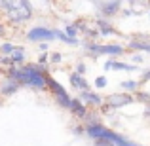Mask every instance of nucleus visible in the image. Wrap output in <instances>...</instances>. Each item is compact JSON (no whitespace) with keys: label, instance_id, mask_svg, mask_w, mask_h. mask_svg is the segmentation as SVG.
Returning <instances> with one entry per match:
<instances>
[{"label":"nucleus","instance_id":"obj_38","mask_svg":"<svg viewBox=\"0 0 150 146\" xmlns=\"http://www.w3.org/2000/svg\"><path fill=\"white\" fill-rule=\"evenodd\" d=\"M0 59H2V53H0Z\"/></svg>","mask_w":150,"mask_h":146},{"label":"nucleus","instance_id":"obj_23","mask_svg":"<svg viewBox=\"0 0 150 146\" xmlns=\"http://www.w3.org/2000/svg\"><path fill=\"white\" fill-rule=\"evenodd\" d=\"M78 30L80 29H78L76 25H67L65 27V32L69 34V36H72V38H78Z\"/></svg>","mask_w":150,"mask_h":146},{"label":"nucleus","instance_id":"obj_14","mask_svg":"<svg viewBox=\"0 0 150 146\" xmlns=\"http://www.w3.org/2000/svg\"><path fill=\"white\" fill-rule=\"evenodd\" d=\"M120 87L122 91H127V93H135L141 89V82L137 80H125V82H120Z\"/></svg>","mask_w":150,"mask_h":146},{"label":"nucleus","instance_id":"obj_37","mask_svg":"<svg viewBox=\"0 0 150 146\" xmlns=\"http://www.w3.org/2000/svg\"><path fill=\"white\" fill-rule=\"evenodd\" d=\"M4 34H6V27L0 23V36H4Z\"/></svg>","mask_w":150,"mask_h":146},{"label":"nucleus","instance_id":"obj_24","mask_svg":"<svg viewBox=\"0 0 150 146\" xmlns=\"http://www.w3.org/2000/svg\"><path fill=\"white\" fill-rule=\"evenodd\" d=\"M93 146H116V144L110 139H95L93 140Z\"/></svg>","mask_w":150,"mask_h":146},{"label":"nucleus","instance_id":"obj_3","mask_svg":"<svg viewBox=\"0 0 150 146\" xmlns=\"http://www.w3.org/2000/svg\"><path fill=\"white\" fill-rule=\"evenodd\" d=\"M91 4L95 6L99 17L110 19V17H114V15L120 13L124 0H91Z\"/></svg>","mask_w":150,"mask_h":146},{"label":"nucleus","instance_id":"obj_12","mask_svg":"<svg viewBox=\"0 0 150 146\" xmlns=\"http://www.w3.org/2000/svg\"><path fill=\"white\" fill-rule=\"evenodd\" d=\"M108 139H110V140H114V144H116V146H141V144L133 142V140L125 139V137H124V135H120V133L112 131V129H110V135H108Z\"/></svg>","mask_w":150,"mask_h":146},{"label":"nucleus","instance_id":"obj_11","mask_svg":"<svg viewBox=\"0 0 150 146\" xmlns=\"http://www.w3.org/2000/svg\"><path fill=\"white\" fill-rule=\"evenodd\" d=\"M112 70H122V72H143L139 68V65H127V63H122V61H116L112 59Z\"/></svg>","mask_w":150,"mask_h":146},{"label":"nucleus","instance_id":"obj_22","mask_svg":"<svg viewBox=\"0 0 150 146\" xmlns=\"http://www.w3.org/2000/svg\"><path fill=\"white\" fill-rule=\"evenodd\" d=\"M93 85H95L97 89H105L106 85H108V78L106 76H97L95 82H93Z\"/></svg>","mask_w":150,"mask_h":146},{"label":"nucleus","instance_id":"obj_13","mask_svg":"<svg viewBox=\"0 0 150 146\" xmlns=\"http://www.w3.org/2000/svg\"><path fill=\"white\" fill-rule=\"evenodd\" d=\"M127 49H135V51H144V53H150V42H143V40H129L127 42Z\"/></svg>","mask_w":150,"mask_h":146},{"label":"nucleus","instance_id":"obj_40","mask_svg":"<svg viewBox=\"0 0 150 146\" xmlns=\"http://www.w3.org/2000/svg\"><path fill=\"white\" fill-rule=\"evenodd\" d=\"M148 15H150V11H148Z\"/></svg>","mask_w":150,"mask_h":146},{"label":"nucleus","instance_id":"obj_8","mask_svg":"<svg viewBox=\"0 0 150 146\" xmlns=\"http://www.w3.org/2000/svg\"><path fill=\"white\" fill-rule=\"evenodd\" d=\"M97 29H99V32H101V36H122V32L120 30H116L112 27V23L108 21V19H105V17H99L97 19Z\"/></svg>","mask_w":150,"mask_h":146},{"label":"nucleus","instance_id":"obj_18","mask_svg":"<svg viewBox=\"0 0 150 146\" xmlns=\"http://www.w3.org/2000/svg\"><path fill=\"white\" fill-rule=\"evenodd\" d=\"M46 80H48V89H50L51 93H53V95H55V93H63V91H67V89L63 87V85L59 84L55 78H51L50 74H48V78H46Z\"/></svg>","mask_w":150,"mask_h":146},{"label":"nucleus","instance_id":"obj_7","mask_svg":"<svg viewBox=\"0 0 150 146\" xmlns=\"http://www.w3.org/2000/svg\"><path fill=\"white\" fill-rule=\"evenodd\" d=\"M21 89V84L13 78H6L4 82H0V95L2 97H11Z\"/></svg>","mask_w":150,"mask_h":146},{"label":"nucleus","instance_id":"obj_31","mask_svg":"<svg viewBox=\"0 0 150 146\" xmlns=\"http://www.w3.org/2000/svg\"><path fill=\"white\" fill-rule=\"evenodd\" d=\"M0 65L11 66V65H13V63H11V57H10V55H2V59H0Z\"/></svg>","mask_w":150,"mask_h":146},{"label":"nucleus","instance_id":"obj_27","mask_svg":"<svg viewBox=\"0 0 150 146\" xmlns=\"http://www.w3.org/2000/svg\"><path fill=\"white\" fill-rule=\"evenodd\" d=\"M72 133H74L76 137L86 135V125H74V127H72Z\"/></svg>","mask_w":150,"mask_h":146},{"label":"nucleus","instance_id":"obj_33","mask_svg":"<svg viewBox=\"0 0 150 146\" xmlns=\"http://www.w3.org/2000/svg\"><path fill=\"white\" fill-rule=\"evenodd\" d=\"M38 49L44 53V51H48L50 49V42H38Z\"/></svg>","mask_w":150,"mask_h":146},{"label":"nucleus","instance_id":"obj_26","mask_svg":"<svg viewBox=\"0 0 150 146\" xmlns=\"http://www.w3.org/2000/svg\"><path fill=\"white\" fill-rule=\"evenodd\" d=\"M74 70H76L78 74H82V76H86V72H88V68H86V63H84V61H78V63H76V68H74Z\"/></svg>","mask_w":150,"mask_h":146},{"label":"nucleus","instance_id":"obj_39","mask_svg":"<svg viewBox=\"0 0 150 146\" xmlns=\"http://www.w3.org/2000/svg\"><path fill=\"white\" fill-rule=\"evenodd\" d=\"M148 42H150V36H148Z\"/></svg>","mask_w":150,"mask_h":146},{"label":"nucleus","instance_id":"obj_6","mask_svg":"<svg viewBox=\"0 0 150 146\" xmlns=\"http://www.w3.org/2000/svg\"><path fill=\"white\" fill-rule=\"evenodd\" d=\"M78 97L82 99V101L86 102L88 106H93V108H99V106L105 102V99H103L99 93H95V91H91V89H86V91H80L78 93Z\"/></svg>","mask_w":150,"mask_h":146},{"label":"nucleus","instance_id":"obj_2","mask_svg":"<svg viewBox=\"0 0 150 146\" xmlns=\"http://www.w3.org/2000/svg\"><path fill=\"white\" fill-rule=\"evenodd\" d=\"M84 49L88 51L93 57H99V55H108V57H118V55H124L127 48H124L122 44H97V42H84Z\"/></svg>","mask_w":150,"mask_h":146},{"label":"nucleus","instance_id":"obj_16","mask_svg":"<svg viewBox=\"0 0 150 146\" xmlns=\"http://www.w3.org/2000/svg\"><path fill=\"white\" fill-rule=\"evenodd\" d=\"M10 57H11V63H13V65H23V63H25V48H23V46H17Z\"/></svg>","mask_w":150,"mask_h":146},{"label":"nucleus","instance_id":"obj_30","mask_svg":"<svg viewBox=\"0 0 150 146\" xmlns=\"http://www.w3.org/2000/svg\"><path fill=\"white\" fill-rule=\"evenodd\" d=\"M131 15H137V13H135V8H127V10H122V17H131Z\"/></svg>","mask_w":150,"mask_h":146},{"label":"nucleus","instance_id":"obj_36","mask_svg":"<svg viewBox=\"0 0 150 146\" xmlns=\"http://www.w3.org/2000/svg\"><path fill=\"white\" fill-rule=\"evenodd\" d=\"M144 118L150 120V104H146V108H144Z\"/></svg>","mask_w":150,"mask_h":146},{"label":"nucleus","instance_id":"obj_20","mask_svg":"<svg viewBox=\"0 0 150 146\" xmlns=\"http://www.w3.org/2000/svg\"><path fill=\"white\" fill-rule=\"evenodd\" d=\"M135 99L139 102H143V104H150V93L148 91H135Z\"/></svg>","mask_w":150,"mask_h":146},{"label":"nucleus","instance_id":"obj_10","mask_svg":"<svg viewBox=\"0 0 150 146\" xmlns=\"http://www.w3.org/2000/svg\"><path fill=\"white\" fill-rule=\"evenodd\" d=\"M69 82H70V85H72L74 89H78V91H86V89H89L88 80H86L82 74H78L76 70H74V72L69 76Z\"/></svg>","mask_w":150,"mask_h":146},{"label":"nucleus","instance_id":"obj_1","mask_svg":"<svg viewBox=\"0 0 150 146\" xmlns=\"http://www.w3.org/2000/svg\"><path fill=\"white\" fill-rule=\"evenodd\" d=\"M0 6L4 8V13L11 25L25 23L34 15L29 0H0Z\"/></svg>","mask_w":150,"mask_h":146},{"label":"nucleus","instance_id":"obj_21","mask_svg":"<svg viewBox=\"0 0 150 146\" xmlns=\"http://www.w3.org/2000/svg\"><path fill=\"white\" fill-rule=\"evenodd\" d=\"M15 48H17L15 44H10V42H6V44L0 46V53H2V55H11V53L15 51Z\"/></svg>","mask_w":150,"mask_h":146},{"label":"nucleus","instance_id":"obj_32","mask_svg":"<svg viewBox=\"0 0 150 146\" xmlns=\"http://www.w3.org/2000/svg\"><path fill=\"white\" fill-rule=\"evenodd\" d=\"M148 80H150V68H148V70H143V74H141V80H139V82H141V84H144V82H148Z\"/></svg>","mask_w":150,"mask_h":146},{"label":"nucleus","instance_id":"obj_28","mask_svg":"<svg viewBox=\"0 0 150 146\" xmlns=\"http://www.w3.org/2000/svg\"><path fill=\"white\" fill-rule=\"evenodd\" d=\"M38 63H40V65H46V66H48V63H50V55H48V51H44V53L38 57Z\"/></svg>","mask_w":150,"mask_h":146},{"label":"nucleus","instance_id":"obj_34","mask_svg":"<svg viewBox=\"0 0 150 146\" xmlns=\"http://www.w3.org/2000/svg\"><path fill=\"white\" fill-rule=\"evenodd\" d=\"M131 61L135 63V65H141V63H143V55H131Z\"/></svg>","mask_w":150,"mask_h":146},{"label":"nucleus","instance_id":"obj_15","mask_svg":"<svg viewBox=\"0 0 150 146\" xmlns=\"http://www.w3.org/2000/svg\"><path fill=\"white\" fill-rule=\"evenodd\" d=\"M55 34H57V40L65 42V44H69V46H80V40H78V38L69 36V34H67V32H63L61 29H55Z\"/></svg>","mask_w":150,"mask_h":146},{"label":"nucleus","instance_id":"obj_29","mask_svg":"<svg viewBox=\"0 0 150 146\" xmlns=\"http://www.w3.org/2000/svg\"><path fill=\"white\" fill-rule=\"evenodd\" d=\"M129 4H131V6H150V0H129Z\"/></svg>","mask_w":150,"mask_h":146},{"label":"nucleus","instance_id":"obj_35","mask_svg":"<svg viewBox=\"0 0 150 146\" xmlns=\"http://www.w3.org/2000/svg\"><path fill=\"white\" fill-rule=\"evenodd\" d=\"M112 59H116V57H110V59H106L105 66H103V68H105V70H112Z\"/></svg>","mask_w":150,"mask_h":146},{"label":"nucleus","instance_id":"obj_4","mask_svg":"<svg viewBox=\"0 0 150 146\" xmlns=\"http://www.w3.org/2000/svg\"><path fill=\"white\" fill-rule=\"evenodd\" d=\"M105 102L106 104H110V108L112 110H118V108H124V106H129L133 104V102H137L135 95H131V93L124 91V93H110V95L105 97Z\"/></svg>","mask_w":150,"mask_h":146},{"label":"nucleus","instance_id":"obj_25","mask_svg":"<svg viewBox=\"0 0 150 146\" xmlns=\"http://www.w3.org/2000/svg\"><path fill=\"white\" fill-rule=\"evenodd\" d=\"M61 61H63V53H59V51L50 55V63H51V65H59Z\"/></svg>","mask_w":150,"mask_h":146},{"label":"nucleus","instance_id":"obj_17","mask_svg":"<svg viewBox=\"0 0 150 146\" xmlns=\"http://www.w3.org/2000/svg\"><path fill=\"white\" fill-rule=\"evenodd\" d=\"M53 99L57 101V104H61L63 108H67V110H69L70 101H72V97H69V93H67V91H63V93H55Z\"/></svg>","mask_w":150,"mask_h":146},{"label":"nucleus","instance_id":"obj_9","mask_svg":"<svg viewBox=\"0 0 150 146\" xmlns=\"http://www.w3.org/2000/svg\"><path fill=\"white\" fill-rule=\"evenodd\" d=\"M69 110H70V112H72L76 118H80V120H84V118L88 116V106L84 104V101H82L80 97H76V99H72V101H70Z\"/></svg>","mask_w":150,"mask_h":146},{"label":"nucleus","instance_id":"obj_19","mask_svg":"<svg viewBox=\"0 0 150 146\" xmlns=\"http://www.w3.org/2000/svg\"><path fill=\"white\" fill-rule=\"evenodd\" d=\"M91 123H101V116L97 112H88V116L84 118V125H91Z\"/></svg>","mask_w":150,"mask_h":146},{"label":"nucleus","instance_id":"obj_5","mask_svg":"<svg viewBox=\"0 0 150 146\" xmlns=\"http://www.w3.org/2000/svg\"><path fill=\"white\" fill-rule=\"evenodd\" d=\"M57 38L55 34V29H50V27H42V25H36L27 32V40L30 42H51Z\"/></svg>","mask_w":150,"mask_h":146}]
</instances>
